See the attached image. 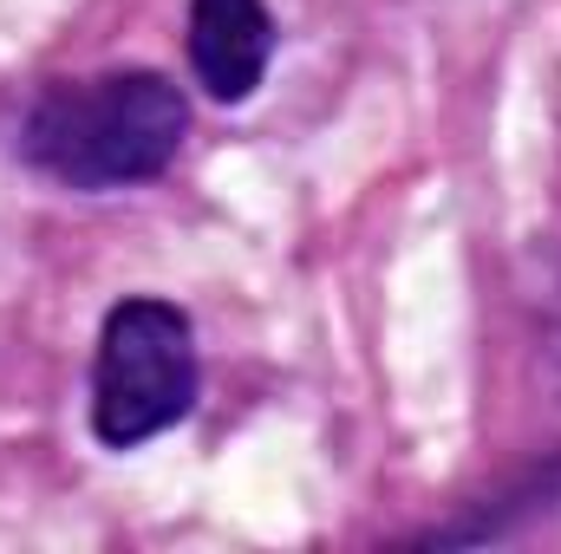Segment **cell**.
<instances>
[{"label":"cell","mask_w":561,"mask_h":554,"mask_svg":"<svg viewBox=\"0 0 561 554\" xmlns=\"http://www.w3.org/2000/svg\"><path fill=\"white\" fill-rule=\"evenodd\" d=\"M190 138V99L157 66H112L53 79L20 112V163L72 196H112L157 183Z\"/></svg>","instance_id":"6da1fadb"},{"label":"cell","mask_w":561,"mask_h":554,"mask_svg":"<svg viewBox=\"0 0 561 554\" xmlns=\"http://www.w3.org/2000/svg\"><path fill=\"white\" fill-rule=\"evenodd\" d=\"M196 320L163 293H125L118 307H105L92 346V437L105 450H144L196 412Z\"/></svg>","instance_id":"7a4b0ae2"},{"label":"cell","mask_w":561,"mask_h":554,"mask_svg":"<svg viewBox=\"0 0 561 554\" xmlns=\"http://www.w3.org/2000/svg\"><path fill=\"white\" fill-rule=\"evenodd\" d=\"M275 13L268 0H190V79L203 85L209 105H249L268 85L275 66Z\"/></svg>","instance_id":"3957f363"}]
</instances>
